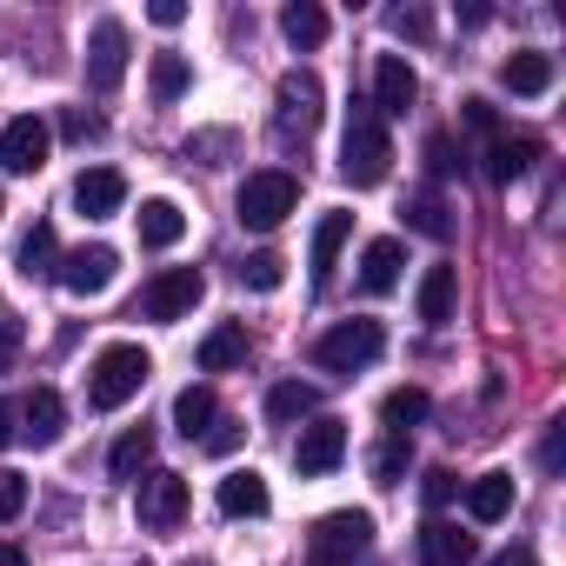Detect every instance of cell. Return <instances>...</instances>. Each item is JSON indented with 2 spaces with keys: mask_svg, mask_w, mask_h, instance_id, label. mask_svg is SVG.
<instances>
[{
  "mask_svg": "<svg viewBox=\"0 0 566 566\" xmlns=\"http://www.w3.org/2000/svg\"><path fill=\"white\" fill-rule=\"evenodd\" d=\"M460 167H467V154L453 147V134H433V140H427V174H433V180H453Z\"/></svg>",
  "mask_w": 566,
  "mask_h": 566,
  "instance_id": "36",
  "label": "cell"
},
{
  "mask_svg": "<svg viewBox=\"0 0 566 566\" xmlns=\"http://www.w3.org/2000/svg\"><path fill=\"white\" fill-rule=\"evenodd\" d=\"M61 134H67V140H81V147H87V140H101V134H107V127H101V114H87V107H67V114H61Z\"/></svg>",
  "mask_w": 566,
  "mask_h": 566,
  "instance_id": "38",
  "label": "cell"
},
{
  "mask_svg": "<svg viewBox=\"0 0 566 566\" xmlns=\"http://www.w3.org/2000/svg\"><path fill=\"white\" fill-rule=\"evenodd\" d=\"M453 301H460L453 266H447V260H440V266H427V273H420V294H413L420 321H427V327H447V321H453Z\"/></svg>",
  "mask_w": 566,
  "mask_h": 566,
  "instance_id": "18",
  "label": "cell"
},
{
  "mask_svg": "<svg viewBox=\"0 0 566 566\" xmlns=\"http://www.w3.org/2000/svg\"><path fill=\"white\" fill-rule=\"evenodd\" d=\"M413 101H420V74L407 67V54H380V61H374V101H367V107H374L380 120H387V114L400 120Z\"/></svg>",
  "mask_w": 566,
  "mask_h": 566,
  "instance_id": "13",
  "label": "cell"
},
{
  "mask_svg": "<svg viewBox=\"0 0 566 566\" xmlns=\"http://www.w3.org/2000/svg\"><path fill=\"white\" fill-rule=\"evenodd\" d=\"M21 506H28V480L21 473H0V526L21 520Z\"/></svg>",
  "mask_w": 566,
  "mask_h": 566,
  "instance_id": "39",
  "label": "cell"
},
{
  "mask_svg": "<svg viewBox=\"0 0 566 566\" xmlns=\"http://www.w3.org/2000/svg\"><path fill=\"white\" fill-rule=\"evenodd\" d=\"M147 374H154L147 347H134V340L101 347V354H94V367H87V407H94V413H120V407L147 387Z\"/></svg>",
  "mask_w": 566,
  "mask_h": 566,
  "instance_id": "2",
  "label": "cell"
},
{
  "mask_svg": "<svg viewBox=\"0 0 566 566\" xmlns=\"http://www.w3.org/2000/svg\"><path fill=\"white\" fill-rule=\"evenodd\" d=\"M347 233H354V213H321V227H314V247H307V273H314V287H327V280H334Z\"/></svg>",
  "mask_w": 566,
  "mask_h": 566,
  "instance_id": "17",
  "label": "cell"
},
{
  "mask_svg": "<svg viewBox=\"0 0 566 566\" xmlns=\"http://www.w3.org/2000/svg\"><path fill=\"white\" fill-rule=\"evenodd\" d=\"M213 506H220L227 520H260V513L273 506V493H266V480H260L253 467H233V473L220 480V493H213Z\"/></svg>",
  "mask_w": 566,
  "mask_h": 566,
  "instance_id": "15",
  "label": "cell"
},
{
  "mask_svg": "<svg viewBox=\"0 0 566 566\" xmlns=\"http://www.w3.org/2000/svg\"><path fill=\"white\" fill-rule=\"evenodd\" d=\"M327 28H334V21H327V8H314V0H294V8L280 14V34H287L301 54H307V48H321V41H327Z\"/></svg>",
  "mask_w": 566,
  "mask_h": 566,
  "instance_id": "27",
  "label": "cell"
},
{
  "mask_svg": "<svg viewBox=\"0 0 566 566\" xmlns=\"http://www.w3.org/2000/svg\"><path fill=\"white\" fill-rule=\"evenodd\" d=\"M134 227H140V247H174L180 233H187V213L174 207V200H140V213H134Z\"/></svg>",
  "mask_w": 566,
  "mask_h": 566,
  "instance_id": "24",
  "label": "cell"
},
{
  "mask_svg": "<svg viewBox=\"0 0 566 566\" xmlns=\"http://www.w3.org/2000/svg\"><path fill=\"white\" fill-rule=\"evenodd\" d=\"M367 539H374V513L340 506V513H327V520L314 526V539H307V566H354V559L367 553Z\"/></svg>",
  "mask_w": 566,
  "mask_h": 566,
  "instance_id": "6",
  "label": "cell"
},
{
  "mask_svg": "<svg viewBox=\"0 0 566 566\" xmlns=\"http://www.w3.org/2000/svg\"><path fill=\"white\" fill-rule=\"evenodd\" d=\"M200 447H207V453H233V447H240V427H233V420H213V427L200 433Z\"/></svg>",
  "mask_w": 566,
  "mask_h": 566,
  "instance_id": "42",
  "label": "cell"
},
{
  "mask_svg": "<svg viewBox=\"0 0 566 566\" xmlns=\"http://www.w3.org/2000/svg\"><path fill=\"white\" fill-rule=\"evenodd\" d=\"M294 207H301V187H294L287 167H260V174H247L240 193H233V213H240V227H253V233H273Z\"/></svg>",
  "mask_w": 566,
  "mask_h": 566,
  "instance_id": "4",
  "label": "cell"
},
{
  "mask_svg": "<svg viewBox=\"0 0 566 566\" xmlns=\"http://www.w3.org/2000/svg\"><path fill=\"white\" fill-rule=\"evenodd\" d=\"M427 413H433V400H427L420 387H394V394L380 400V420H387V433H413Z\"/></svg>",
  "mask_w": 566,
  "mask_h": 566,
  "instance_id": "30",
  "label": "cell"
},
{
  "mask_svg": "<svg viewBox=\"0 0 566 566\" xmlns=\"http://www.w3.org/2000/svg\"><path fill=\"white\" fill-rule=\"evenodd\" d=\"M453 493H460V480H453V473H440V467H433V473H427V506H447V500H453Z\"/></svg>",
  "mask_w": 566,
  "mask_h": 566,
  "instance_id": "44",
  "label": "cell"
},
{
  "mask_svg": "<svg viewBox=\"0 0 566 566\" xmlns=\"http://www.w3.org/2000/svg\"><path fill=\"white\" fill-rule=\"evenodd\" d=\"M533 160H539V140H533V134H493V140H486V174H493L500 187L526 180Z\"/></svg>",
  "mask_w": 566,
  "mask_h": 566,
  "instance_id": "16",
  "label": "cell"
},
{
  "mask_svg": "<svg viewBox=\"0 0 566 566\" xmlns=\"http://www.w3.org/2000/svg\"><path fill=\"white\" fill-rule=\"evenodd\" d=\"M147 21H154V28H180V21H187V8H180V0H154Z\"/></svg>",
  "mask_w": 566,
  "mask_h": 566,
  "instance_id": "45",
  "label": "cell"
},
{
  "mask_svg": "<svg viewBox=\"0 0 566 566\" xmlns=\"http://www.w3.org/2000/svg\"><path fill=\"white\" fill-rule=\"evenodd\" d=\"M127 81V28L107 14V21H94V34H87V87L94 94H114Z\"/></svg>",
  "mask_w": 566,
  "mask_h": 566,
  "instance_id": "12",
  "label": "cell"
},
{
  "mask_svg": "<svg viewBox=\"0 0 566 566\" xmlns=\"http://www.w3.org/2000/svg\"><path fill=\"white\" fill-rule=\"evenodd\" d=\"M460 120H467L473 134H486V140L500 134V114H493V101H480V94H473V101H460Z\"/></svg>",
  "mask_w": 566,
  "mask_h": 566,
  "instance_id": "40",
  "label": "cell"
},
{
  "mask_svg": "<svg viewBox=\"0 0 566 566\" xmlns=\"http://www.w3.org/2000/svg\"><path fill=\"white\" fill-rule=\"evenodd\" d=\"M134 513H140L147 533H174V526L187 520V480L167 473V467H154V473L140 480V493H134Z\"/></svg>",
  "mask_w": 566,
  "mask_h": 566,
  "instance_id": "9",
  "label": "cell"
},
{
  "mask_svg": "<svg viewBox=\"0 0 566 566\" xmlns=\"http://www.w3.org/2000/svg\"><path fill=\"white\" fill-rule=\"evenodd\" d=\"M559 447H566V420H553L546 440H539V467H546V473H559Z\"/></svg>",
  "mask_w": 566,
  "mask_h": 566,
  "instance_id": "43",
  "label": "cell"
},
{
  "mask_svg": "<svg viewBox=\"0 0 566 566\" xmlns=\"http://www.w3.org/2000/svg\"><path fill=\"white\" fill-rule=\"evenodd\" d=\"M340 460H347V420H334V413L307 420L301 440H294V467H301V480H321V473H334Z\"/></svg>",
  "mask_w": 566,
  "mask_h": 566,
  "instance_id": "10",
  "label": "cell"
},
{
  "mask_svg": "<svg viewBox=\"0 0 566 566\" xmlns=\"http://www.w3.org/2000/svg\"><path fill=\"white\" fill-rule=\"evenodd\" d=\"M14 433H21V427H14V407H8V400H0V453H8V447H14Z\"/></svg>",
  "mask_w": 566,
  "mask_h": 566,
  "instance_id": "47",
  "label": "cell"
},
{
  "mask_svg": "<svg viewBox=\"0 0 566 566\" xmlns=\"http://www.w3.org/2000/svg\"><path fill=\"white\" fill-rule=\"evenodd\" d=\"M380 347H387V327H380V321H340V327H327V334L314 340V367L347 380V374L374 367Z\"/></svg>",
  "mask_w": 566,
  "mask_h": 566,
  "instance_id": "5",
  "label": "cell"
},
{
  "mask_svg": "<svg viewBox=\"0 0 566 566\" xmlns=\"http://www.w3.org/2000/svg\"><path fill=\"white\" fill-rule=\"evenodd\" d=\"M467 559H473V533H460L447 520L420 526V566H467Z\"/></svg>",
  "mask_w": 566,
  "mask_h": 566,
  "instance_id": "20",
  "label": "cell"
},
{
  "mask_svg": "<svg viewBox=\"0 0 566 566\" xmlns=\"http://www.w3.org/2000/svg\"><path fill=\"white\" fill-rule=\"evenodd\" d=\"M500 81H506L520 101H539V94L553 87V54H539V48H520V54L500 67Z\"/></svg>",
  "mask_w": 566,
  "mask_h": 566,
  "instance_id": "22",
  "label": "cell"
},
{
  "mask_svg": "<svg viewBox=\"0 0 566 566\" xmlns=\"http://www.w3.org/2000/svg\"><path fill=\"white\" fill-rule=\"evenodd\" d=\"M387 28H394L400 41H427V34H433V14H427V8H394Z\"/></svg>",
  "mask_w": 566,
  "mask_h": 566,
  "instance_id": "37",
  "label": "cell"
},
{
  "mask_svg": "<svg viewBox=\"0 0 566 566\" xmlns=\"http://www.w3.org/2000/svg\"><path fill=\"white\" fill-rule=\"evenodd\" d=\"M187 81H193V67H187L180 54H154V74H147L154 101H180V94H187Z\"/></svg>",
  "mask_w": 566,
  "mask_h": 566,
  "instance_id": "35",
  "label": "cell"
},
{
  "mask_svg": "<svg viewBox=\"0 0 566 566\" xmlns=\"http://www.w3.org/2000/svg\"><path fill=\"white\" fill-rule=\"evenodd\" d=\"M0 213H8V200H0Z\"/></svg>",
  "mask_w": 566,
  "mask_h": 566,
  "instance_id": "49",
  "label": "cell"
},
{
  "mask_svg": "<svg viewBox=\"0 0 566 566\" xmlns=\"http://www.w3.org/2000/svg\"><path fill=\"white\" fill-rule=\"evenodd\" d=\"M321 114H327V87L307 67L280 74V87H273V140L280 147H307L314 127H321Z\"/></svg>",
  "mask_w": 566,
  "mask_h": 566,
  "instance_id": "3",
  "label": "cell"
},
{
  "mask_svg": "<svg viewBox=\"0 0 566 566\" xmlns=\"http://www.w3.org/2000/svg\"><path fill=\"white\" fill-rule=\"evenodd\" d=\"M387 174H394L387 120H380L367 101H354V114H347V140H340V180H347V187H380Z\"/></svg>",
  "mask_w": 566,
  "mask_h": 566,
  "instance_id": "1",
  "label": "cell"
},
{
  "mask_svg": "<svg viewBox=\"0 0 566 566\" xmlns=\"http://www.w3.org/2000/svg\"><path fill=\"white\" fill-rule=\"evenodd\" d=\"M513 513V473H480L473 486H467V520L473 526H493V520H506Z\"/></svg>",
  "mask_w": 566,
  "mask_h": 566,
  "instance_id": "19",
  "label": "cell"
},
{
  "mask_svg": "<svg viewBox=\"0 0 566 566\" xmlns=\"http://www.w3.org/2000/svg\"><path fill=\"white\" fill-rule=\"evenodd\" d=\"M280 280H287V260H280L273 247H260V253H247V260H240V287H253V294H273Z\"/></svg>",
  "mask_w": 566,
  "mask_h": 566,
  "instance_id": "33",
  "label": "cell"
},
{
  "mask_svg": "<svg viewBox=\"0 0 566 566\" xmlns=\"http://www.w3.org/2000/svg\"><path fill=\"white\" fill-rule=\"evenodd\" d=\"M147 467H154V427H127L114 440V453H107V473L114 480H140Z\"/></svg>",
  "mask_w": 566,
  "mask_h": 566,
  "instance_id": "25",
  "label": "cell"
},
{
  "mask_svg": "<svg viewBox=\"0 0 566 566\" xmlns=\"http://www.w3.org/2000/svg\"><path fill=\"white\" fill-rule=\"evenodd\" d=\"M407 227L427 233V240H453V213H447L440 193H413V200H407Z\"/></svg>",
  "mask_w": 566,
  "mask_h": 566,
  "instance_id": "31",
  "label": "cell"
},
{
  "mask_svg": "<svg viewBox=\"0 0 566 566\" xmlns=\"http://www.w3.org/2000/svg\"><path fill=\"white\" fill-rule=\"evenodd\" d=\"M21 420H28L21 433H28L34 447H54V440H61V427H67V407H61V394H54V387H34V394H28V407H21Z\"/></svg>",
  "mask_w": 566,
  "mask_h": 566,
  "instance_id": "23",
  "label": "cell"
},
{
  "mask_svg": "<svg viewBox=\"0 0 566 566\" xmlns=\"http://www.w3.org/2000/svg\"><path fill=\"white\" fill-rule=\"evenodd\" d=\"M21 347H28V327L21 321H0V374L21 360Z\"/></svg>",
  "mask_w": 566,
  "mask_h": 566,
  "instance_id": "41",
  "label": "cell"
},
{
  "mask_svg": "<svg viewBox=\"0 0 566 566\" xmlns=\"http://www.w3.org/2000/svg\"><path fill=\"white\" fill-rule=\"evenodd\" d=\"M54 266H61V240H54V227H48V220H34V227H28V240H21V273H28V280H48Z\"/></svg>",
  "mask_w": 566,
  "mask_h": 566,
  "instance_id": "29",
  "label": "cell"
},
{
  "mask_svg": "<svg viewBox=\"0 0 566 566\" xmlns=\"http://www.w3.org/2000/svg\"><path fill=\"white\" fill-rule=\"evenodd\" d=\"M114 273H120V253L107 247V240H94V247H74V253H61V266H54V280L74 294V301H94V294H107L114 287Z\"/></svg>",
  "mask_w": 566,
  "mask_h": 566,
  "instance_id": "8",
  "label": "cell"
},
{
  "mask_svg": "<svg viewBox=\"0 0 566 566\" xmlns=\"http://www.w3.org/2000/svg\"><path fill=\"white\" fill-rule=\"evenodd\" d=\"M486 566H539V553H533V546H506V553H493Z\"/></svg>",
  "mask_w": 566,
  "mask_h": 566,
  "instance_id": "46",
  "label": "cell"
},
{
  "mask_svg": "<svg viewBox=\"0 0 566 566\" xmlns=\"http://www.w3.org/2000/svg\"><path fill=\"white\" fill-rule=\"evenodd\" d=\"M314 400H321V394H314L307 380H280V387L266 394V413H273V420H307Z\"/></svg>",
  "mask_w": 566,
  "mask_h": 566,
  "instance_id": "34",
  "label": "cell"
},
{
  "mask_svg": "<svg viewBox=\"0 0 566 566\" xmlns=\"http://www.w3.org/2000/svg\"><path fill=\"white\" fill-rule=\"evenodd\" d=\"M213 420H220V400H213V387H180V394H174V427H180L187 440H200Z\"/></svg>",
  "mask_w": 566,
  "mask_h": 566,
  "instance_id": "26",
  "label": "cell"
},
{
  "mask_svg": "<svg viewBox=\"0 0 566 566\" xmlns=\"http://www.w3.org/2000/svg\"><path fill=\"white\" fill-rule=\"evenodd\" d=\"M247 360V327H213L207 340H200V374H227V367H240Z\"/></svg>",
  "mask_w": 566,
  "mask_h": 566,
  "instance_id": "28",
  "label": "cell"
},
{
  "mask_svg": "<svg viewBox=\"0 0 566 566\" xmlns=\"http://www.w3.org/2000/svg\"><path fill=\"white\" fill-rule=\"evenodd\" d=\"M120 200H127V180H120L114 167H87V174L74 180V213H87V220H114Z\"/></svg>",
  "mask_w": 566,
  "mask_h": 566,
  "instance_id": "14",
  "label": "cell"
},
{
  "mask_svg": "<svg viewBox=\"0 0 566 566\" xmlns=\"http://www.w3.org/2000/svg\"><path fill=\"white\" fill-rule=\"evenodd\" d=\"M407 467H413V440H407V433H387V440L374 447V480H380V486H400Z\"/></svg>",
  "mask_w": 566,
  "mask_h": 566,
  "instance_id": "32",
  "label": "cell"
},
{
  "mask_svg": "<svg viewBox=\"0 0 566 566\" xmlns=\"http://www.w3.org/2000/svg\"><path fill=\"white\" fill-rule=\"evenodd\" d=\"M48 147H54V127L41 114H21V120L0 127V167H8V174H41Z\"/></svg>",
  "mask_w": 566,
  "mask_h": 566,
  "instance_id": "11",
  "label": "cell"
},
{
  "mask_svg": "<svg viewBox=\"0 0 566 566\" xmlns=\"http://www.w3.org/2000/svg\"><path fill=\"white\" fill-rule=\"evenodd\" d=\"M0 566H28V553H21L14 539H0Z\"/></svg>",
  "mask_w": 566,
  "mask_h": 566,
  "instance_id": "48",
  "label": "cell"
},
{
  "mask_svg": "<svg viewBox=\"0 0 566 566\" xmlns=\"http://www.w3.org/2000/svg\"><path fill=\"white\" fill-rule=\"evenodd\" d=\"M400 240H367L360 253V294H394L400 287Z\"/></svg>",
  "mask_w": 566,
  "mask_h": 566,
  "instance_id": "21",
  "label": "cell"
},
{
  "mask_svg": "<svg viewBox=\"0 0 566 566\" xmlns=\"http://www.w3.org/2000/svg\"><path fill=\"white\" fill-rule=\"evenodd\" d=\"M200 294H207V273L200 266H167V273H154L147 287H140V314L160 321V327H174V321H187L200 307Z\"/></svg>",
  "mask_w": 566,
  "mask_h": 566,
  "instance_id": "7",
  "label": "cell"
}]
</instances>
